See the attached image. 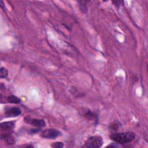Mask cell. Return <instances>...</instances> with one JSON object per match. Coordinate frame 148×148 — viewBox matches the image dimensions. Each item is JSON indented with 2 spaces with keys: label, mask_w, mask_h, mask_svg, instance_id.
Returning a JSON list of instances; mask_svg holds the SVG:
<instances>
[{
  "label": "cell",
  "mask_w": 148,
  "mask_h": 148,
  "mask_svg": "<svg viewBox=\"0 0 148 148\" xmlns=\"http://www.w3.org/2000/svg\"><path fill=\"white\" fill-rule=\"evenodd\" d=\"M135 134L132 132L123 133H115L110 135V138L114 142L120 144H124L131 142L135 139Z\"/></svg>",
  "instance_id": "1"
},
{
  "label": "cell",
  "mask_w": 148,
  "mask_h": 148,
  "mask_svg": "<svg viewBox=\"0 0 148 148\" xmlns=\"http://www.w3.org/2000/svg\"><path fill=\"white\" fill-rule=\"evenodd\" d=\"M103 139L100 136H92L90 137L85 142V146L90 148H98L102 146Z\"/></svg>",
  "instance_id": "2"
},
{
  "label": "cell",
  "mask_w": 148,
  "mask_h": 148,
  "mask_svg": "<svg viewBox=\"0 0 148 148\" xmlns=\"http://www.w3.org/2000/svg\"><path fill=\"white\" fill-rule=\"evenodd\" d=\"M61 135V132L57 129L48 128L42 131L40 133V136L46 139H54Z\"/></svg>",
  "instance_id": "3"
},
{
  "label": "cell",
  "mask_w": 148,
  "mask_h": 148,
  "mask_svg": "<svg viewBox=\"0 0 148 148\" xmlns=\"http://www.w3.org/2000/svg\"><path fill=\"white\" fill-rule=\"evenodd\" d=\"M21 113V110L19 108L12 107L6 109L5 116L8 117H13L19 116Z\"/></svg>",
  "instance_id": "4"
},
{
  "label": "cell",
  "mask_w": 148,
  "mask_h": 148,
  "mask_svg": "<svg viewBox=\"0 0 148 148\" xmlns=\"http://www.w3.org/2000/svg\"><path fill=\"white\" fill-rule=\"evenodd\" d=\"M25 121L32 125H34L36 127L38 128H42L45 126L46 123L45 121L42 119H30L29 118L25 119Z\"/></svg>",
  "instance_id": "5"
},
{
  "label": "cell",
  "mask_w": 148,
  "mask_h": 148,
  "mask_svg": "<svg viewBox=\"0 0 148 148\" xmlns=\"http://www.w3.org/2000/svg\"><path fill=\"white\" fill-rule=\"evenodd\" d=\"M15 125V121H5L1 123V128L2 130L5 131H10L12 130Z\"/></svg>",
  "instance_id": "6"
},
{
  "label": "cell",
  "mask_w": 148,
  "mask_h": 148,
  "mask_svg": "<svg viewBox=\"0 0 148 148\" xmlns=\"http://www.w3.org/2000/svg\"><path fill=\"white\" fill-rule=\"evenodd\" d=\"M7 100H8V102L11 103H15V104L19 103L21 102V99L18 97H17V96L13 95L9 96L8 97Z\"/></svg>",
  "instance_id": "7"
},
{
  "label": "cell",
  "mask_w": 148,
  "mask_h": 148,
  "mask_svg": "<svg viewBox=\"0 0 148 148\" xmlns=\"http://www.w3.org/2000/svg\"><path fill=\"white\" fill-rule=\"evenodd\" d=\"M89 1H79V6L80 10L83 12H86L87 11V6H86V3H87Z\"/></svg>",
  "instance_id": "8"
},
{
  "label": "cell",
  "mask_w": 148,
  "mask_h": 148,
  "mask_svg": "<svg viewBox=\"0 0 148 148\" xmlns=\"http://www.w3.org/2000/svg\"><path fill=\"white\" fill-rule=\"evenodd\" d=\"M8 75V71L5 67H1L0 68V77L1 79L6 78Z\"/></svg>",
  "instance_id": "9"
},
{
  "label": "cell",
  "mask_w": 148,
  "mask_h": 148,
  "mask_svg": "<svg viewBox=\"0 0 148 148\" xmlns=\"http://www.w3.org/2000/svg\"><path fill=\"white\" fill-rule=\"evenodd\" d=\"M51 146V147L54 148H61L64 147V144L61 142H57L53 143Z\"/></svg>",
  "instance_id": "10"
}]
</instances>
